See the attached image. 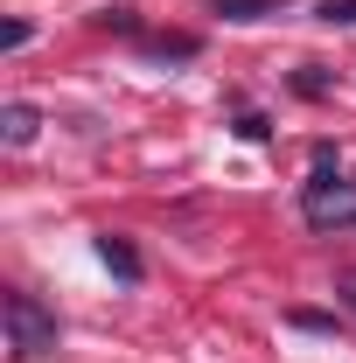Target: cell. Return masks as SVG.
Instances as JSON below:
<instances>
[{"instance_id": "cell-1", "label": "cell", "mask_w": 356, "mask_h": 363, "mask_svg": "<svg viewBox=\"0 0 356 363\" xmlns=\"http://www.w3.org/2000/svg\"><path fill=\"white\" fill-rule=\"evenodd\" d=\"M301 217L314 230H356V182L343 175V161H314V175L301 182Z\"/></svg>"}, {"instance_id": "cell-2", "label": "cell", "mask_w": 356, "mask_h": 363, "mask_svg": "<svg viewBox=\"0 0 356 363\" xmlns=\"http://www.w3.org/2000/svg\"><path fill=\"white\" fill-rule=\"evenodd\" d=\"M0 315H7V350H14L21 363L56 357V342H63V321L49 315L35 294H7V301H0Z\"/></svg>"}, {"instance_id": "cell-3", "label": "cell", "mask_w": 356, "mask_h": 363, "mask_svg": "<svg viewBox=\"0 0 356 363\" xmlns=\"http://www.w3.org/2000/svg\"><path fill=\"white\" fill-rule=\"evenodd\" d=\"M98 259H105V272H112L119 286H140V279H147V266H140V252H133V238H119V230H105V238H98Z\"/></svg>"}, {"instance_id": "cell-4", "label": "cell", "mask_w": 356, "mask_h": 363, "mask_svg": "<svg viewBox=\"0 0 356 363\" xmlns=\"http://www.w3.org/2000/svg\"><path fill=\"white\" fill-rule=\"evenodd\" d=\"M140 56L147 63H189V56H203L196 35H140Z\"/></svg>"}, {"instance_id": "cell-5", "label": "cell", "mask_w": 356, "mask_h": 363, "mask_svg": "<svg viewBox=\"0 0 356 363\" xmlns=\"http://www.w3.org/2000/svg\"><path fill=\"white\" fill-rule=\"evenodd\" d=\"M35 133H43V112L14 98V105L0 112V140H7V147H28V140H35Z\"/></svg>"}, {"instance_id": "cell-6", "label": "cell", "mask_w": 356, "mask_h": 363, "mask_svg": "<svg viewBox=\"0 0 356 363\" xmlns=\"http://www.w3.org/2000/svg\"><path fill=\"white\" fill-rule=\"evenodd\" d=\"M294 0H210V14L223 21H272V14H287Z\"/></svg>"}, {"instance_id": "cell-7", "label": "cell", "mask_w": 356, "mask_h": 363, "mask_svg": "<svg viewBox=\"0 0 356 363\" xmlns=\"http://www.w3.org/2000/svg\"><path fill=\"white\" fill-rule=\"evenodd\" d=\"M287 328H301V335H335L343 315H321V308H287Z\"/></svg>"}, {"instance_id": "cell-8", "label": "cell", "mask_w": 356, "mask_h": 363, "mask_svg": "<svg viewBox=\"0 0 356 363\" xmlns=\"http://www.w3.org/2000/svg\"><path fill=\"white\" fill-rule=\"evenodd\" d=\"M294 91H301V98H328V91H335V77H328L321 63H301V70H294Z\"/></svg>"}, {"instance_id": "cell-9", "label": "cell", "mask_w": 356, "mask_h": 363, "mask_svg": "<svg viewBox=\"0 0 356 363\" xmlns=\"http://www.w3.org/2000/svg\"><path fill=\"white\" fill-rule=\"evenodd\" d=\"M98 28H105V35H133V43H140V35H147V28H140V14H133V7H105V14H98Z\"/></svg>"}, {"instance_id": "cell-10", "label": "cell", "mask_w": 356, "mask_h": 363, "mask_svg": "<svg viewBox=\"0 0 356 363\" xmlns=\"http://www.w3.org/2000/svg\"><path fill=\"white\" fill-rule=\"evenodd\" d=\"M314 21H328V28H356V0H321Z\"/></svg>"}, {"instance_id": "cell-11", "label": "cell", "mask_w": 356, "mask_h": 363, "mask_svg": "<svg viewBox=\"0 0 356 363\" xmlns=\"http://www.w3.org/2000/svg\"><path fill=\"white\" fill-rule=\"evenodd\" d=\"M230 133H238V140H272V119H266V112H238Z\"/></svg>"}, {"instance_id": "cell-12", "label": "cell", "mask_w": 356, "mask_h": 363, "mask_svg": "<svg viewBox=\"0 0 356 363\" xmlns=\"http://www.w3.org/2000/svg\"><path fill=\"white\" fill-rule=\"evenodd\" d=\"M35 43V28H28V21H7V28H0V49H28Z\"/></svg>"}, {"instance_id": "cell-13", "label": "cell", "mask_w": 356, "mask_h": 363, "mask_svg": "<svg viewBox=\"0 0 356 363\" xmlns=\"http://www.w3.org/2000/svg\"><path fill=\"white\" fill-rule=\"evenodd\" d=\"M335 301H343V308L356 315V272H343V279H335Z\"/></svg>"}]
</instances>
